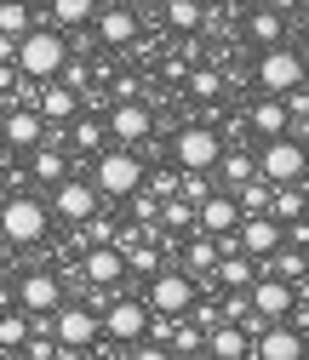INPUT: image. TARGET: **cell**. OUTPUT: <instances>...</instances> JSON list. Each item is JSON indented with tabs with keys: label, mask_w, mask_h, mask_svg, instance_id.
<instances>
[{
	"label": "cell",
	"mask_w": 309,
	"mask_h": 360,
	"mask_svg": "<svg viewBox=\"0 0 309 360\" xmlns=\"http://www.w3.org/2000/svg\"><path fill=\"white\" fill-rule=\"evenodd\" d=\"M75 109H80L75 86H46V92H40V115L46 120H75Z\"/></svg>",
	"instance_id": "603a6c76"
},
{
	"label": "cell",
	"mask_w": 309,
	"mask_h": 360,
	"mask_svg": "<svg viewBox=\"0 0 309 360\" xmlns=\"http://www.w3.org/2000/svg\"><path fill=\"white\" fill-rule=\"evenodd\" d=\"M0 138H6L12 149H34L40 138H46V115H40V109H6V120H0Z\"/></svg>",
	"instance_id": "4fadbf2b"
},
{
	"label": "cell",
	"mask_w": 309,
	"mask_h": 360,
	"mask_svg": "<svg viewBox=\"0 0 309 360\" xmlns=\"http://www.w3.org/2000/svg\"><path fill=\"white\" fill-rule=\"evenodd\" d=\"M195 223H201L206 235H235L241 229V200L235 195H206L195 206Z\"/></svg>",
	"instance_id": "5bb4252c"
},
{
	"label": "cell",
	"mask_w": 309,
	"mask_h": 360,
	"mask_svg": "<svg viewBox=\"0 0 309 360\" xmlns=\"http://www.w3.org/2000/svg\"><path fill=\"white\" fill-rule=\"evenodd\" d=\"M126 269H144V275H155V252H149V246H132Z\"/></svg>",
	"instance_id": "8d00e7d4"
},
{
	"label": "cell",
	"mask_w": 309,
	"mask_h": 360,
	"mask_svg": "<svg viewBox=\"0 0 309 360\" xmlns=\"http://www.w3.org/2000/svg\"><path fill=\"white\" fill-rule=\"evenodd\" d=\"M246 29H252V40H263V46H281V29H286V23H281V12L263 6V12H252Z\"/></svg>",
	"instance_id": "cb8c5ba5"
},
{
	"label": "cell",
	"mask_w": 309,
	"mask_h": 360,
	"mask_svg": "<svg viewBox=\"0 0 309 360\" xmlns=\"http://www.w3.org/2000/svg\"><path fill=\"white\" fill-rule=\"evenodd\" d=\"M217 172H224V184H252V177H258V160H246V155H224V160H217Z\"/></svg>",
	"instance_id": "83f0119b"
},
{
	"label": "cell",
	"mask_w": 309,
	"mask_h": 360,
	"mask_svg": "<svg viewBox=\"0 0 309 360\" xmlns=\"http://www.w3.org/2000/svg\"><path fill=\"white\" fill-rule=\"evenodd\" d=\"M98 34H103V46H132V40H138V18H132L126 6H103Z\"/></svg>",
	"instance_id": "d6986e66"
},
{
	"label": "cell",
	"mask_w": 309,
	"mask_h": 360,
	"mask_svg": "<svg viewBox=\"0 0 309 360\" xmlns=\"http://www.w3.org/2000/svg\"><path fill=\"white\" fill-rule=\"evenodd\" d=\"M286 126H292V109H286L275 92H270V98H263V103L252 109V131H263V138H281Z\"/></svg>",
	"instance_id": "44dd1931"
},
{
	"label": "cell",
	"mask_w": 309,
	"mask_h": 360,
	"mask_svg": "<svg viewBox=\"0 0 309 360\" xmlns=\"http://www.w3.org/2000/svg\"><path fill=\"white\" fill-rule=\"evenodd\" d=\"M52 332H58V349H63V354L92 349V343H98V332H103V314H98V309H86V303H69V309L58 303Z\"/></svg>",
	"instance_id": "277c9868"
},
{
	"label": "cell",
	"mask_w": 309,
	"mask_h": 360,
	"mask_svg": "<svg viewBox=\"0 0 309 360\" xmlns=\"http://www.w3.org/2000/svg\"><path fill=\"white\" fill-rule=\"evenodd\" d=\"M217 281H224L229 292H252V252L229 246L224 257H217Z\"/></svg>",
	"instance_id": "ffe728a7"
},
{
	"label": "cell",
	"mask_w": 309,
	"mask_h": 360,
	"mask_svg": "<svg viewBox=\"0 0 309 360\" xmlns=\"http://www.w3.org/2000/svg\"><path fill=\"white\" fill-rule=\"evenodd\" d=\"M149 309L155 314H184L195 309V281L189 275H178V269H160V275H149Z\"/></svg>",
	"instance_id": "ba28073f"
},
{
	"label": "cell",
	"mask_w": 309,
	"mask_h": 360,
	"mask_svg": "<svg viewBox=\"0 0 309 360\" xmlns=\"http://www.w3.org/2000/svg\"><path fill=\"white\" fill-rule=\"evenodd\" d=\"M75 143H80V149H98V143H103V126H98V120H80V126H75Z\"/></svg>",
	"instance_id": "d590c367"
},
{
	"label": "cell",
	"mask_w": 309,
	"mask_h": 360,
	"mask_svg": "<svg viewBox=\"0 0 309 360\" xmlns=\"http://www.w3.org/2000/svg\"><path fill=\"white\" fill-rule=\"evenodd\" d=\"M109 131H115L120 143H144L149 131H155V115L144 103H120V109H109Z\"/></svg>",
	"instance_id": "e0dca14e"
},
{
	"label": "cell",
	"mask_w": 309,
	"mask_h": 360,
	"mask_svg": "<svg viewBox=\"0 0 309 360\" xmlns=\"http://www.w3.org/2000/svg\"><path fill=\"white\" fill-rule=\"evenodd\" d=\"M275 275L303 281V275H309V257H298V252H281V246H275Z\"/></svg>",
	"instance_id": "836d02e7"
},
{
	"label": "cell",
	"mask_w": 309,
	"mask_h": 360,
	"mask_svg": "<svg viewBox=\"0 0 309 360\" xmlns=\"http://www.w3.org/2000/svg\"><path fill=\"white\" fill-rule=\"evenodd\" d=\"M132 6H155V0H132Z\"/></svg>",
	"instance_id": "ee69618b"
},
{
	"label": "cell",
	"mask_w": 309,
	"mask_h": 360,
	"mask_svg": "<svg viewBox=\"0 0 309 360\" xmlns=\"http://www.w3.org/2000/svg\"><path fill=\"white\" fill-rule=\"evenodd\" d=\"M58 217H69V223H86V217H92L98 212V184H80V177H63V184H58Z\"/></svg>",
	"instance_id": "9a60e30c"
},
{
	"label": "cell",
	"mask_w": 309,
	"mask_h": 360,
	"mask_svg": "<svg viewBox=\"0 0 309 360\" xmlns=\"http://www.w3.org/2000/svg\"><path fill=\"white\" fill-rule=\"evenodd\" d=\"M144 189V160L132 149H103L98 155V195L120 200V195H138Z\"/></svg>",
	"instance_id": "3957f363"
},
{
	"label": "cell",
	"mask_w": 309,
	"mask_h": 360,
	"mask_svg": "<svg viewBox=\"0 0 309 360\" xmlns=\"http://www.w3.org/2000/svg\"><path fill=\"white\" fill-rule=\"evenodd\" d=\"M103 332H109L115 343H138V338L149 332V303H138V297H115V303L103 309Z\"/></svg>",
	"instance_id": "30bf717a"
},
{
	"label": "cell",
	"mask_w": 309,
	"mask_h": 360,
	"mask_svg": "<svg viewBox=\"0 0 309 360\" xmlns=\"http://www.w3.org/2000/svg\"><path fill=\"white\" fill-rule=\"evenodd\" d=\"M258 172L270 177V184H298V177L309 172V149L281 131V138H270V149L258 155Z\"/></svg>",
	"instance_id": "52a82bcc"
},
{
	"label": "cell",
	"mask_w": 309,
	"mask_h": 360,
	"mask_svg": "<svg viewBox=\"0 0 309 360\" xmlns=\"http://www.w3.org/2000/svg\"><path fill=\"white\" fill-rule=\"evenodd\" d=\"M270 212L286 223V217H298L303 212V195H298V184H275V200H270Z\"/></svg>",
	"instance_id": "1f68e13d"
},
{
	"label": "cell",
	"mask_w": 309,
	"mask_h": 360,
	"mask_svg": "<svg viewBox=\"0 0 309 360\" xmlns=\"http://www.w3.org/2000/svg\"><path fill=\"white\" fill-rule=\"evenodd\" d=\"M201 343H206V332H195V326H184V332H178V349H201Z\"/></svg>",
	"instance_id": "60d3db41"
},
{
	"label": "cell",
	"mask_w": 309,
	"mask_h": 360,
	"mask_svg": "<svg viewBox=\"0 0 309 360\" xmlns=\"http://www.w3.org/2000/svg\"><path fill=\"white\" fill-rule=\"evenodd\" d=\"M303 80H309V63H303L298 46H270V52L258 58V86H263V92L286 98L292 86H303Z\"/></svg>",
	"instance_id": "7a4b0ae2"
},
{
	"label": "cell",
	"mask_w": 309,
	"mask_h": 360,
	"mask_svg": "<svg viewBox=\"0 0 309 360\" xmlns=\"http://www.w3.org/2000/svg\"><path fill=\"white\" fill-rule=\"evenodd\" d=\"M184 195H189V200H195V206H201V200H206V195H212V189H206V172H189V184H184Z\"/></svg>",
	"instance_id": "74e56055"
},
{
	"label": "cell",
	"mask_w": 309,
	"mask_h": 360,
	"mask_svg": "<svg viewBox=\"0 0 309 360\" xmlns=\"http://www.w3.org/2000/svg\"><path fill=\"white\" fill-rule=\"evenodd\" d=\"M98 12V0H52V18L63 23V29H75V23H86Z\"/></svg>",
	"instance_id": "484cf974"
},
{
	"label": "cell",
	"mask_w": 309,
	"mask_h": 360,
	"mask_svg": "<svg viewBox=\"0 0 309 360\" xmlns=\"http://www.w3.org/2000/svg\"><path fill=\"white\" fill-rule=\"evenodd\" d=\"M0 235H6L12 246H34L40 235H46V206L29 200V195H12L6 206H0Z\"/></svg>",
	"instance_id": "5b68a950"
},
{
	"label": "cell",
	"mask_w": 309,
	"mask_h": 360,
	"mask_svg": "<svg viewBox=\"0 0 309 360\" xmlns=\"http://www.w3.org/2000/svg\"><path fill=\"white\" fill-rule=\"evenodd\" d=\"M6 92H18V69H12V63H0V98H6Z\"/></svg>",
	"instance_id": "ab89813d"
},
{
	"label": "cell",
	"mask_w": 309,
	"mask_h": 360,
	"mask_svg": "<svg viewBox=\"0 0 309 360\" xmlns=\"http://www.w3.org/2000/svg\"><path fill=\"white\" fill-rule=\"evenodd\" d=\"M63 63H69V46H63L58 29H29V34L18 40V69H23V75L52 80V75H63Z\"/></svg>",
	"instance_id": "6da1fadb"
},
{
	"label": "cell",
	"mask_w": 309,
	"mask_h": 360,
	"mask_svg": "<svg viewBox=\"0 0 309 360\" xmlns=\"http://www.w3.org/2000/svg\"><path fill=\"white\" fill-rule=\"evenodd\" d=\"M252 6H270V0H252Z\"/></svg>",
	"instance_id": "f6af8a7d"
},
{
	"label": "cell",
	"mask_w": 309,
	"mask_h": 360,
	"mask_svg": "<svg viewBox=\"0 0 309 360\" xmlns=\"http://www.w3.org/2000/svg\"><path fill=\"white\" fill-rule=\"evenodd\" d=\"M292 138H298V143H309V115H298V126H292Z\"/></svg>",
	"instance_id": "b9f144b4"
},
{
	"label": "cell",
	"mask_w": 309,
	"mask_h": 360,
	"mask_svg": "<svg viewBox=\"0 0 309 360\" xmlns=\"http://www.w3.org/2000/svg\"><path fill=\"white\" fill-rule=\"evenodd\" d=\"M292 303H298V292H292V281H286V275L252 281V309L263 314V321H286V314H292Z\"/></svg>",
	"instance_id": "8fae6325"
},
{
	"label": "cell",
	"mask_w": 309,
	"mask_h": 360,
	"mask_svg": "<svg viewBox=\"0 0 309 360\" xmlns=\"http://www.w3.org/2000/svg\"><path fill=\"white\" fill-rule=\"evenodd\" d=\"M172 155H178L184 172H217V160H224V138H217L212 126H184L178 143H172Z\"/></svg>",
	"instance_id": "8992f818"
},
{
	"label": "cell",
	"mask_w": 309,
	"mask_h": 360,
	"mask_svg": "<svg viewBox=\"0 0 309 360\" xmlns=\"http://www.w3.org/2000/svg\"><path fill=\"white\" fill-rule=\"evenodd\" d=\"M270 189H275V184H270L263 172L252 177V184H241V195H235V200H241V212H270Z\"/></svg>",
	"instance_id": "d4e9b609"
},
{
	"label": "cell",
	"mask_w": 309,
	"mask_h": 360,
	"mask_svg": "<svg viewBox=\"0 0 309 360\" xmlns=\"http://www.w3.org/2000/svg\"><path fill=\"white\" fill-rule=\"evenodd\" d=\"M206 349H212V354H246L252 338H246L241 321H229V326H212V332H206Z\"/></svg>",
	"instance_id": "7402d4cb"
},
{
	"label": "cell",
	"mask_w": 309,
	"mask_h": 360,
	"mask_svg": "<svg viewBox=\"0 0 309 360\" xmlns=\"http://www.w3.org/2000/svg\"><path fill=\"white\" fill-rule=\"evenodd\" d=\"M80 275L92 281V286H115V281L126 275V252H115L109 240H98L92 252H86V263H80Z\"/></svg>",
	"instance_id": "2e32d148"
},
{
	"label": "cell",
	"mask_w": 309,
	"mask_h": 360,
	"mask_svg": "<svg viewBox=\"0 0 309 360\" xmlns=\"http://www.w3.org/2000/svg\"><path fill=\"white\" fill-rule=\"evenodd\" d=\"M189 269H217V246H212V235L201 229L195 235V246H189Z\"/></svg>",
	"instance_id": "d6a6232c"
},
{
	"label": "cell",
	"mask_w": 309,
	"mask_h": 360,
	"mask_svg": "<svg viewBox=\"0 0 309 360\" xmlns=\"http://www.w3.org/2000/svg\"><path fill=\"white\" fill-rule=\"evenodd\" d=\"M34 177L40 184H63V149H34Z\"/></svg>",
	"instance_id": "4dcf8cb0"
},
{
	"label": "cell",
	"mask_w": 309,
	"mask_h": 360,
	"mask_svg": "<svg viewBox=\"0 0 309 360\" xmlns=\"http://www.w3.org/2000/svg\"><path fill=\"white\" fill-rule=\"evenodd\" d=\"M0 34H29V6L23 0H0Z\"/></svg>",
	"instance_id": "4316f807"
},
{
	"label": "cell",
	"mask_w": 309,
	"mask_h": 360,
	"mask_svg": "<svg viewBox=\"0 0 309 360\" xmlns=\"http://www.w3.org/2000/svg\"><path fill=\"white\" fill-rule=\"evenodd\" d=\"M252 349H258L263 360H298V354H303L309 343H303V338H298L292 326H281V321H275V326H270V332H263V338H258Z\"/></svg>",
	"instance_id": "ac0fdd59"
},
{
	"label": "cell",
	"mask_w": 309,
	"mask_h": 360,
	"mask_svg": "<svg viewBox=\"0 0 309 360\" xmlns=\"http://www.w3.org/2000/svg\"><path fill=\"white\" fill-rule=\"evenodd\" d=\"M189 92H195V98H217V92H224V75H217V69H195Z\"/></svg>",
	"instance_id": "e575fe53"
},
{
	"label": "cell",
	"mask_w": 309,
	"mask_h": 360,
	"mask_svg": "<svg viewBox=\"0 0 309 360\" xmlns=\"http://www.w3.org/2000/svg\"><path fill=\"white\" fill-rule=\"evenodd\" d=\"M298 52H303V63H309V34H303V46H298Z\"/></svg>",
	"instance_id": "7bdbcfd3"
},
{
	"label": "cell",
	"mask_w": 309,
	"mask_h": 360,
	"mask_svg": "<svg viewBox=\"0 0 309 360\" xmlns=\"http://www.w3.org/2000/svg\"><path fill=\"white\" fill-rule=\"evenodd\" d=\"M18 303H23L29 314H58V303H63V286H58V275H46V269L23 275V281H18Z\"/></svg>",
	"instance_id": "7c38bea8"
},
{
	"label": "cell",
	"mask_w": 309,
	"mask_h": 360,
	"mask_svg": "<svg viewBox=\"0 0 309 360\" xmlns=\"http://www.w3.org/2000/svg\"><path fill=\"white\" fill-rule=\"evenodd\" d=\"M29 343V314H0V349H23Z\"/></svg>",
	"instance_id": "f546056e"
},
{
	"label": "cell",
	"mask_w": 309,
	"mask_h": 360,
	"mask_svg": "<svg viewBox=\"0 0 309 360\" xmlns=\"http://www.w3.org/2000/svg\"><path fill=\"white\" fill-rule=\"evenodd\" d=\"M0 120H6V109H0Z\"/></svg>",
	"instance_id": "bcb514c9"
},
{
	"label": "cell",
	"mask_w": 309,
	"mask_h": 360,
	"mask_svg": "<svg viewBox=\"0 0 309 360\" xmlns=\"http://www.w3.org/2000/svg\"><path fill=\"white\" fill-rule=\"evenodd\" d=\"M235 240H241V252H252V257H275V246L286 240V229H281L275 212H241Z\"/></svg>",
	"instance_id": "9c48e42d"
},
{
	"label": "cell",
	"mask_w": 309,
	"mask_h": 360,
	"mask_svg": "<svg viewBox=\"0 0 309 360\" xmlns=\"http://www.w3.org/2000/svg\"><path fill=\"white\" fill-rule=\"evenodd\" d=\"M166 23L172 29H201V0H166Z\"/></svg>",
	"instance_id": "f1b7e54d"
},
{
	"label": "cell",
	"mask_w": 309,
	"mask_h": 360,
	"mask_svg": "<svg viewBox=\"0 0 309 360\" xmlns=\"http://www.w3.org/2000/svg\"><path fill=\"white\" fill-rule=\"evenodd\" d=\"M155 195H160V200L178 195V172H155Z\"/></svg>",
	"instance_id": "f35d334b"
}]
</instances>
